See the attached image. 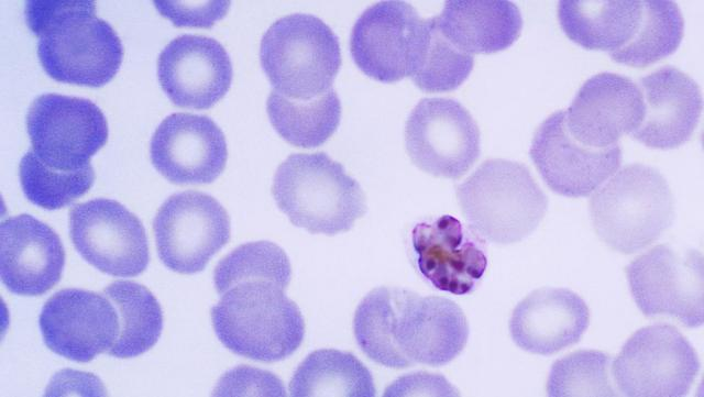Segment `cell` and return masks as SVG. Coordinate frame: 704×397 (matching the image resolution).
Segmentation results:
<instances>
[{"label": "cell", "instance_id": "1", "mask_svg": "<svg viewBox=\"0 0 704 397\" xmlns=\"http://www.w3.org/2000/svg\"><path fill=\"white\" fill-rule=\"evenodd\" d=\"M25 19L38 37L37 56L56 81L101 87L118 73L123 47L94 1H28Z\"/></svg>", "mask_w": 704, "mask_h": 397}, {"label": "cell", "instance_id": "2", "mask_svg": "<svg viewBox=\"0 0 704 397\" xmlns=\"http://www.w3.org/2000/svg\"><path fill=\"white\" fill-rule=\"evenodd\" d=\"M285 287L265 278L227 286L211 309L213 330L231 352L260 362L290 356L305 337V321Z\"/></svg>", "mask_w": 704, "mask_h": 397}, {"label": "cell", "instance_id": "3", "mask_svg": "<svg viewBox=\"0 0 704 397\" xmlns=\"http://www.w3.org/2000/svg\"><path fill=\"white\" fill-rule=\"evenodd\" d=\"M272 194L289 221L312 234L346 232L367 209L360 184L323 152L289 155L275 172Z\"/></svg>", "mask_w": 704, "mask_h": 397}, {"label": "cell", "instance_id": "4", "mask_svg": "<svg viewBox=\"0 0 704 397\" xmlns=\"http://www.w3.org/2000/svg\"><path fill=\"white\" fill-rule=\"evenodd\" d=\"M468 227L496 244L521 241L543 219L548 199L521 163L493 158L483 162L457 187Z\"/></svg>", "mask_w": 704, "mask_h": 397}, {"label": "cell", "instance_id": "5", "mask_svg": "<svg viewBox=\"0 0 704 397\" xmlns=\"http://www.w3.org/2000/svg\"><path fill=\"white\" fill-rule=\"evenodd\" d=\"M590 214L596 235L607 246L631 254L652 244L670 228L674 199L659 170L629 164L595 190Z\"/></svg>", "mask_w": 704, "mask_h": 397}, {"label": "cell", "instance_id": "6", "mask_svg": "<svg viewBox=\"0 0 704 397\" xmlns=\"http://www.w3.org/2000/svg\"><path fill=\"white\" fill-rule=\"evenodd\" d=\"M260 60L275 91L310 100L332 88L341 51L337 35L322 20L295 13L277 20L264 33Z\"/></svg>", "mask_w": 704, "mask_h": 397}, {"label": "cell", "instance_id": "7", "mask_svg": "<svg viewBox=\"0 0 704 397\" xmlns=\"http://www.w3.org/2000/svg\"><path fill=\"white\" fill-rule=\"evenodd\" d=\"M431 19H422L404 1H381L354 23L350 52L370 78L391 84L420 68L430 37Z\"/></svg>", "mask_w": 704, "mask_h": 397}, {"label": "cell", "instance_id": "8", "mask_svg": "<svg viewBox=\"0 0 704 397\" xmlns=\"http://www.w3.org/2000/svg\"><path fill=\"white\" fill-rule=\"evenodd\" d=\"M629 289L648 318H672L688 328L703 324V255L694 249L657 245L626 267Z\"/></svg>", "mask_w": 704, "mask_h": 397}, {"label": "cell", "instance_id": "9", "mask_svg": "<svg viewBox=\"0 0 704 397\" xmlns=\"http://www.w3.org/2000/svg\"><path fill=\"white\" fill-rule=\"evenodd\" d=\"M698 371L695 349L675 327L664 323L636 331L612 365L618 390L630 397L684 396Z\"/></svg>", "mask_w": 704, "mask_h": 397}, {"label": "cell", "instance_id": "10", "mask_svg": "<svg viewBox=\"0 0 704 397\" xmlns=\"http://www.w3.org/2000/svg\"><path fill=\"white\" fill-rule=\"evenodd\" d=\"M405 145L411 162L436 177L458 179L481 153L479 126L471 113L450 98H424L405 125Z\"/></svg>", "mask_w": 704, "mask_h": 397}, {"label": "cell", "instance_id": "11", "mask_svg": "<svg viewBox=\"0 0 704 397\" xmlns=\"http://www.w3.org/2000/svg\"><path fill=\"white\" fill-rule=\"evenodd\" d=\"M26 129L36 156L63 170L89 165L108 140V123L96 103L59 93H44L32 102Z\"/></svg>", "mask_w": 704, "mask_h": 397}, {"label": "cell", "instance_id": "12", "mask_svg": "<svg viewBox=\"0 0 704 397\" xmlns=\"http://www.w3.org/2000/svg\"><path fill=\"white\" fill-rule=\"evenodd\" d=\"M153 230L163 264L180 274H195L229 241L230 218L212 196L189 190L163 202Z\"/></svg>", "mask_w": 704, "mask_h": 397}, {"label": "cell", "instance_id": "13", "mask_svg": "<svg viewBox=\"0 0 704 397\" xmlns=\"http://www.w3.org/2000/svg\"><path fill=\"white\" fill-rule=\"evenodd\" d=\"M69 233L80 256L102 273L133 277L148 264L143 224L123 205L97 198L74 206L68 213Z\"/></svg>", "mask_w": 704, "mask_h": 397}, {"label": "cell", "instance_id": "14", "mask_svg": "<svg viewBox=\"0 0 704 397\" xmlns=\"http://www.w3.org/2000/svg\"><path fill=\"white\" fill-rule=\"evenodd\" d=\"M529 154L547 186L571 198L594 192L622 164L619 144L596 148L578 141L568 130L564 110L542 121Z\"/></svg>", "mask_w": 704, "mask_h": 397}, {"label": "cell", "instance_id": "15", "mask_svg": "<svg viewBox=\"0 0 704 397\" xmlns=\"http://www.w3.org/2000/svg\"><path fill=\"white\" fill-rule=\"evenodd\" d=\"M46 346L76 362H89L109 352L119 335V317L102 293L66 288L44 304L38 318Z\"/></svg>", "mask_w": 704, "mask_h": 397}, {"label": "cell", "instance_id": "16", "mask_svg": "<svg viewBox=\"0 0 704 397\" xmlns=\"http://www.w3.org/2000/svg\"><path fill=\"white\" fill-rule=\"evenodd\" d=\"M468 338V320L454 301L404 289L393 326L394 344L404 367L448 364L462 352Z\"/></svg>", "mask_w": 704, "mask_h": 397}, {"label": "cell", "instance_id": "17", "mask_svg": "<svg viewBox=\"0 0 704 397\" xmlns=\"http://www.w3.org/2000/svg\"><path fill=\"white\" fill-rule=\"evenodd\" d=\"M150 154L155 169L178 185L212 183L228 158L224 134L213 120L185 112L172 113L160 123Z\"/></svg>", "mask_w": 704, "mask_h": 397}, {"label": "cell", "instance_id": "18", "mask_svg": "<svg viewBox=\"0 0 704 397\" xmlns=\"http://www.w3.org/2000/svg\"><path fill=\"white\" fill-rule=\"evenodd\" d=\"M160 85L177 107L209 109L230 88L233 70L215 38L185 34L170 41L157 59Z\"/></svg>", "mask_w": 704, "mask_h": 397}, {"label": "cell", "instance_id": "19", "mask_svg": "<svg viewBox=\"0 0 704 397\" xmlns=\"http://www.w3.org/2000/svg\"><path fill=\"white\" fill-rule=\"evenodd\" d=\"M411 242L419 272L439 290L470 294L485 273L484 240L452 216L419 222Z\"/></svg>", "mask_w": 704, "mask_h": 397}, {"label": "cell", "instance_id": "20", "mask_svg": "<svg viewBox=\"0 0 704 397\" xmlns=\"http://www.w3.org/2000/svg\"><path fill=\"white\" fill-rule=\"evenodd\" d=\"M564 114L568 130L578 141L605 148L639 126L645 103L639 86L630 78L601 73L582 85Z\"/></svg>", "mask_w": 704, "mask_h": 397}, {"label": "cell", "instance_id": "21", "mask_svg": "<svg viewBox=\"0 0 704 397\" xmlns=\"http://www.w3.org/2000/svg\"><path fill=\"white\" fill-rule=\"evenodd\" d=\"M65 251L57 233L31 214H19L0 227V275L13 294L41 296L61 279Z\"/></svg>", "mask_w": 704, "mask_h": 397}, {"label": "cell", "instance_id": "22", "mask_svg": "<svg viewBox=\"0 0 704 397\" xmlns=\"http://www.w3.org/2000/svg\"><path fill=\"white\" fill-rule=\"evenodd\" d=\"M645 114L631 137L647 147L676 148L693 135L702 111L697 82L673 66H664L639 80Z\"/></svg>", "mask_w": 704, "mask_h": 397}, {"label": "cell", "instance_id": "23", "mask_svg": "<svg viewBox=\"0 0 704 397\" xmlns=\"http://www.w3.org/2000/svg\"><path fill=\"white\" fill-rule=\"evenodd\" d=\"M590 323L585 301L566 288L534 290L514 309L509 332L526 352L551 355L578 343Z\"/></svg>", "mask_w": 704, "mask_h": 397}, {"label": "cell", "instance_id": "24", "mask_svg": "<svg viewBox=\"0 0 704 397\" xmlns=\"http://www.w3.org/2000/svg\"><path fill=\"white\" fill-rule=\"evenodd\" d=\"M435 20L450 43L472 56L508 48L522 29L519 9L506 0H450Z\"/></svg>", "mask_w": 704, "mask_h": 397}, {"label": "cell", "instance_id": "25", "mask_svg": "<svg viewBox=\"0 0 704 397\" xmlns=\"http://www.w3.org/2000/svg\"><path fill=\"white\" fill-rule=\"evenodd\" d=\"M640 14L637 0H564L558 5L560 26L572 42L608 54L632 40Z\"/></svg>", "mask_w": 704, "mask_h": 397}, {"label": "cell", "instance_id": "26", "mask_svg": "<svg viewBox=\"0 0 704 397\" xmlns=\"http://www.w3.org/2000/svg\"><path fill=\"white\" fill-rule=\"evenodd\" d=\"M294 397H373L376 389L367 367L353 354L321 349L311 352L297 367L290 383Z\"/></svg>", "mask_w": 704, "mask_h": 397}, {"label": "cell", "instance_id": "27", "mask_svg": "<svg viewBox=\"0 0 704 397\" xmlns=\"http://www.w3.org/2000/svg\"><path fill=\"white\" fill-rule=\"evenodd\" d=\"M102 293L114 306L120 324L118 339L108 354L129 359L153 348L163 330V312L155 296L130 280H117Z\"/></svg>", "mask_w": 704, "mask_h": 397}, {"label": "cell", "instance_id": "28", "mask_svg": "<svg viewBox=\"0 0 704 397\" xmlns=\"http://www.w3.org/2000/svg\"><path fill=\"white\" fill-rule=\"evenodd\" d=\"M266 111L275 131L288 143L311 148L322 145L338 129L341 102L333 88L310 100H295L273 90Z\"/></svg>", "mask_w": 704, "mask_h": 397}, {"label": "cell", "instance_id": "29", "mask_svg": "<svg viewBox=\"0 0 704 397\" xmlns=\"http://www.w3.org/2000/svg\"><path fill=\"white\" fill-rule=\"evenodd\" d=\"M684 35V20L673 1L642 0L640 22L632 40L610 53V58L632 67H646L673 54Z\"/></svg>", "mask_w": 704, "mask_h": 397}, {"label": "cell", "instance_id": "30", "mask_svg": "<svg viewBox=\"0 0 704 397\" xmlns=\"http://www.w3.org/2000/svg\"><path fill=\"white\" fill-rule=\"evenodd\" d=\"M19 176L26 199L47 210L68 206L84 196L95 180L90 164L76 170L57 169L41 161L32 148L21 158Z\"/></svg>", "mask_w": 704, "mask_h": 397}, {"label": "cell", "instance_id": "31", "mask_svg": "<svg viewBox=\"0 0 704 397\" xmlns=\"http://www.w3.org/2000/svg\"><path fill=\"white\" fill-rule=\"evenodd\" d=\"M549 396H617L612 382V357L596 350H580L557 360L549 373Z\"/></svg>", "mask_w": 704, "mask_h": 397}, {"label": "cell", "instance_id": "32", "mask_svg": "<svg viewBox=\"0 0 704 397\" xmlns=\"http://www.w3.org/2000/svg\"><path fill=\"white\" fill-rule=\"evenodd\" d=\"M245 278H265L287 288L292 266L284 250L270 241L249 242L234 249L215 268L213 282L218 294Z\"/></svg>", "mask_w": 704, "mask_h": 397}, {"label": "cell", "instance_id": "33", "mask_svg": "<svg viewBox=\"0 0 704 397\" xmlns=\"http://www.w3.org/2000/svg\"><path fill=\"white\" fill-rule=\"evenodd\" d=\"M474 58L450 43L431 18L430 37L424 62L411 77L426 92H444L460 87L473 69Z\"/></svg>", "mask_w": 704, "mask_h": 397}, {"label": "cell", "instance_id": "34", "mask_svg": "<svg viewBox=\"0 0 704 397\" xmlns=\"http://www.w3.org/2000/svg\"><path fill=\"white\" fill-rule=\"evenodd\" d=\"M157 11L176 26L210 27L222 19L229 1H155Z\"/></svg>", "mask_w": 704, "mask_h": 397}, {"label": "cell", "instance_id": "35", "mask_svg": "<svg viewBox=\"0 0 704 397\" xmlns=\"http://www.w3.org/2000/svg\"><path fill=\"white\" fill-rule=\"evenodd\" d=\"M407 395L455 396L459 394L443 377L428 373H417L402 377L385 392V396Z\"/></svg>", "mask_w": 704, "mask_h": 397}]
</instances>
